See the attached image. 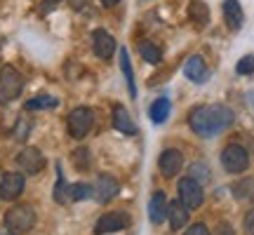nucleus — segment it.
I'll list each match as a JSON object with an SVG mask.
<instances>
[{"label": "nucleus", "mask_w": 254, "mask_h": 235, "mask_svg": "<svg viewBox=\"0 0 254 235\" xmlns=\"http://www.w3.org/2000/svg\"><path fill=\"white\" fill-rule=\"evenodd\" d=\"M233 122H236V113L226 104H205V106H195L189 113L190 132L202 139H212L226 132Z\"/></svg>", "instance_id": "obj_1"}, {"label": "nucleus", "mask_w": 254, "mask_h": 235, "mask_svg": "<svg viewBox=\"0 0 254 235\" xmlns=\"http://www.w3.org/2000/svg\"><path fill=\"white\" fill-rule=\"evenodd\" d=\"M2 224H5V231H9L12 235H24L36 226V212L31 205H14L5 212Z\"/></svg>", "instance_id": "obj_2"}, {"label": "nucleus", "mask_w": 254, "mask_h": 235, "mask_svg": "<svg viewBox=\"0 0 254 235\" xmlns=\"http://www.w3.org/2000/svg\"><path fill=\"white\" fill-rule=\"evenodd\" d=\"M221 167L228 174H243L250 167V151L240 144H228L221 151Z\"/></svg>", "instance_id": "obj_3"}, {"label": "nucleus", "mask_w": 254, "mask_h": 235, "mask_svg": "<svg viewBox=\"0 0 254 235\" xmlns=\"http://www.w3.org/2000/svg\"><path fill=\"white\" fill-rule=\"evenodd\" d=\"M92 125H94V111L87 109V106H78V109H73L66 118V129H68V134L73 139H85V136L90 134Z\"/></svg>", "instance_id": "obj_4"}, {"label": "nucleus", "mask_w": 254, "mask_h": 235, "mask_svg": "<svg viewBox=\"0 0 254 235\" xmlns=\"http://www.w3.org/2000/svg\"><path fill=\"white\" fill-rule=\"evenodd\" d=\"M21 92H24V75L14 66L5 63L0 68V99H5V101L19 99Z\"/></svg>", "instance_id": "obj_5"}, {"label": "nucleus", "mask_w": 254, "mask_h": 235, "mask_svg": "<svg viewBox=\"0 0 254 235\" xmlns=\"http://www.w3.org/2000/svg\"><path fill=\"white\" fill-rule=\"evenodd\" d=\"M177 193H179V202H182L186 209H198L202 202H205V190L198 181H193L190 176H184L179 183H177Z\"/></svg>", "instance_id": "obj_6"}, {"label": "nucleus", "mask_w": 254, "mask_h": 235, "mask_svg": "<svg viewBox=\"0 0 254 235\" xmlns=\"http://www.w3.org/2000/svg\"><path fill=\"white\" fill-rule=\"evenodd\" d=\"M127 226H129V217H127V212L116 209V212H106V214H101V217L97 219V224H94V233L97 235H113V233L125 231Z\"/></svg>", "instance_id": "obj_7"}, {"label": "nucleus", "mask_w": 254, "mask_h": 235, "mask_svg": "<svg viewBox=\"0 0 254 235\" xmlns=\"http://www.w3.org/2000/svg\"><path fill=\"white\" fill-rule=\"evenodd\" d=\"M26 188V179L19 172H5L0 176V200L5 202H14V200L24 193Z\"/></svg>", "instance_id": "obj_8"}, {"label": "nucleus", "mask_w": 254, "mask_h": 235, "mask_svg": "<svg viewBox=\"0 0 254 235\" xmlns=\"http://www.w3.org/2000/svg\"><path fill=\"white\" fill-rule=\"evenodd\" d=\"M116 38L111 36L106 28H97V31H92V50H94V55L104 59V61H109L111 57L116 55Z\"/></svg>", "instance_id": "obj_9"}, {"label": "nucleus", "mask_w": 254, "mask_h": 235, "mask_svg": "<svg viewBox=\"0 0 254 235\" xmlns=\"http://www.w3.org/2000/svg\"><path fill=\"white\" fill-rule=\"evenodd\" d=\"M92 190H94V200L101 202V205H106V202H111L120 193V183L111 174H99L97 181H94V186H92Z\"/></svg>", "instance_id": "obj_10"}, {"label": "nucleus", "mask_w": 254, "mask_h": 235, "mask_svg": "<svg viewBox=\"0 0 254 235\" xmlns=\"http://www.w3.org/2000/svg\"><path fill=\"white\" fill-rule=\"evenodd\" d=\"M17 165L24 174H38L43 172V167H45V155L40 153L38 148H33V146H26L17 155Z\"/></svg>", "instance_id": "obj_11"}, {"label": "nucleus", "mask_w": 254, "mask_h": 235, "mask_svg": "<svg viewBox=\"0 0 254 235\" xmlns=\"http://www.w3.org/2000/svg\"><path fill=\"white\" fill-rule=\"evenodd\" d=\"M184 167V153L179 148H165L158 158V170L163 176H177Z\"/></svg>", "instance_id": "obj_12"}, {"label": "nucleus", "mask_w": 254, "mask_h": 235, "mask_svg": "<svg viewBox=\"0 0 254 235\" xmlns=\"http://www.w3.org/2000/svg\"><path fill=\"white\" fill-rule=\"evenodd\" d=\"M221 12H224V21L231 31H240L243 24H245V12H243V5L240 0H224L221 2Z\"/></svg>", "instance_id": "obj_13"}, {"label": "nucleus", "mask_w": 254, "mask_h": 235, "mask_svg": "<svg viewBox=\"0 0 254 235\" xmlns=\"http://www.w3.org/2000/svg\"><path fill=\"white\" fill-rule=\"evenodd\" d=\"M184 75H186L190 82H195V85L207 82L209 80V68H207V63H205V59L198 55L190 57L189 61L184 63Z\"/></svg>", "instance_id": "obj_14"}, {"label": "nucleus", "mask_w": 254, "mask_h": 235, "mask_svg": "<svg viewBox=\"0 0 254 235\" xmlns=\"http://www.w3.org/2000/svg\"><path fill=\"white\" fill-rule=\"evenodd\" d=\"M167 207H170V202H167L165 190H155L151 200H148V219H151V224L160 226L167 219Z\"/></svg>", "instance_id": "obj_15"}, {"label": "nucleus", "mask_w": 254, "mask_h": 235, "mask_svg": "<svg viewBox=\"0 0 254 235\" xmlns=\"http://www.w3.org/2000/svg\"><path fill=\"white\" fill-rule=\"evenodd\" d=\"M113 127L118 129L120 134H125V136H134L136 132H139L136 122L132 120L129 111H127L123 104H116V106H113Z\"/></svg>", "instance_id": "obj_16"}, {"label": "nucleus", "mask_w": 254, "mask_h": 235, "mask_svg": "<svg viewBox=\"0 0 254 235\" xmlns=\"http://www.w3.org/2000/svg\"><path fill=\"white\" fill-rule=\"evenodd\" d=\"M167 219H170L172 231H182V228L189 226V209L184 207L179 200H174V202H170V207H167Z\"/></svg>", "instance_id": "obj_17"}, {"label": "nucleus", "mask_w": 254, "mask_h": 235, "mask_svg": "<svg viewBox=\"0 0 254 235\" xmlns=\"http://www.w3.org/2000/svg\"><path fill=\"white\" fill-rule=\"evenodd\" d=\"M120 71L125 75V82H127V90H129V97L136 99V82H134V71H132V61H129V52L127 47H120Z\"/></svg>", "instance_id": "obj_18"}, {"label": "nucleus", "mask_w": 254, "mask_h": 235, "mask_svg": "<svg viewBox=\"0 0 254 235\" xmlns=\"http://www.w3.org/2000/svg\"><path fill=\"white\" fill-rule=\"evenodd\" d=\"M189 19L195 24V26L205 28L209 24V7L202 2V0H190L189 2Z\"/></svg>", "instance_id": "obj_19"}, {"label": "nucleus", "mask_w": 254, "mask_h": 235, "mask_svg": "<svg viewBox=\"0 0 254 235\" xmlns=\"http://www.w3.org/2000/svg\"><path fill=\"white\" fill-rule=\"evenodd\" d=\"M170 111H172V104H170V99L160 97V99H155L153 104H151V109H148V118L153 120L155 125H163L165 120L170 118Z\"/></svg>", "instance_id": "obj_20"}, {"label": "nucleus", "mask_w": 254, "mask_h": 235, "mask_svg": "<svg viewBox=\"0 0 254 235\" xmlns=\"http://www.w3.org/2000/svg\"><path fill=\"white\" fill-rule=\"evenodd\" d=\"M57 106H59V99L50 97V94H38V97H33V99H28L24 104L26 111H50V109H57Z\"/></svg>", "instance_id": "obj_21"}, {"label": "nucleus", "mask_w": 254, "mask_h": 235, "mask_svg": "<svg viewBox=\"0 0 254 235\" xmlns=\"http://www.w3.org/2000/svg\"><path fill=\"white\" fill-rule=\"evenodd\" d=\"M94 198V190L90 183L78 181V183H68V202H80V200Z\"/></svg>", "instance_id": "obj_22"}, {"label": "nucleus", "mask_w": 254, "mask_h": 235, "mask_svg": "<svg viewBox=\"0 0 254 235\" xmlns=\"http://www.w3.org/2000/svg\"><path fill=\"white\" fill-rule=\"evenodd\" d=\"M139 55L148 63H160V59H163L160 47L155 45V43H151V40H141V43H139Z\"/></svg>", "instance_id": "obj_23"}, {"label": "nucleus", "mask_w": 254, "mask_h": 235, "mask_svg": "<svg viewBox=\"0 0 254 235\" xmlns=\"http://www.w3.org/2000/svg\"><path fill=\"white\" fill-rule=\"evenodd\" d=\"M55 202L57 205H66L68 202V183L64 179L62 163H57V186H55Z\"/></svg>", "instance_id": "obj_24"}, {"label": "nucleus", "mask_w": 254, "mask_h": 235, "mask_svg": "<svg viewBox=\"0 0 254 235\" xmlns=\"http://www.w3.org/2000/svg\"><path fill=\"white\" fill-rule=\"evenodd\" d=\"M233 195H236V200H240V202H250V200H254V179L238 181L236 186H233Z\"/></svg>", "instance_id": "obj_25"}, {"label": "nucleus", "mask_w": 254, "mask_h": 235, "mask_svg": "<svg viewBox=\"0 0 254 235\" xmlns=\"http://www.w3.org/2000/svg\"><path fill=\"white\" fill-rule=\"evenodd\" d=\"M31 129H33V122H31V118L21 116V118L17 120L14 129H12V136H14L17 141H26L28 134H31Z\"/></svg>", "instance_id": "obj_26"}, {"label": "nucleus", "mask_w": 254, "mask_h": 235, "mask_svg": "<svg viewBox=\"0 0 254 235\" xmlns=\"http://www.w3.org/2000/svg\"><path fill=\"white\" fill-rule=\"evenodd\" d=\"M190 179L198 181L200 186H202V183H207L209 181V167L205 163H195L193 167H190Z\"/></svg>", "instance_id": "obj_27"}, {"label": "nucleus", "mask_w": 254, "mask_h": 235, "mask_svg": "<svg viewBox=\"0 0 254 235\" xmlns=\"http://www.w3.org/2000/svg\"><path fill=\"white\" fill-rule=\"evenodd\" d=\"M92 163V158H90V151L87 148H75L73 151V165L78 167V170H87Z\"/></svg>", "instance_id": "obj_28"}, {"label": "nucleus", "mask_w": 254, "mask_h": 235, "mask_svg": "<svg viewBox=\"0 0 254 235\" xmlns=\"http://www.w3.org/2000/svg\"><path fill=\"white\" fill-rule=\"evenodd\" d=\"M236 73L238 75H252L254 73V55L243 57V59L236 63Z\"/></svg>", "instance_id": "obj_29"}, {"label": "nucleus", "mask_w": 254, "mask_h": 235, "mask_svg": "<svg viewBox=\"0 0 254 235\" xmlns=\"http://www.w3.org/2000/svg\"><path fill=\"white\" fill-rule=\"evenodd\" d=\"M243 231H245V235H254V209H250L243 219Z\"/></svg>", "instance_id": "obj_30"}, {"label": "nucleus", "mask_w": 254, "mask_h": 235, "mask_svg": "<svg viewBox=\"0 0 254 235\" xmlns=\"http://www.w3.org/2000/svg\"><path fill=\"white\" fill-rule=\"evenodd\" d=\"M184 235H209V228L205 224H193Z\"/></svg>", "instance_id": "obj_31"}, {"label": "nucleus", "mask_w": 254, "mask_h": 235, "mask_svg": "<svg viewBox=\"0 0 254 235\" xmlns=\"http://www.w3.org/2000/svg\"><path fill=\"white\" fill-rule=\"evenodd\" d=\"M217 235H236V231H233V226L228 221H221L217 226Z\"/></svg>", "instance_id": "obj_32"}, {"label": "nucleus", "mask_w": 254, "mask_h": 235, "mask_svg": "<svg viewBox=\"0 0 254 235\" xmlns=\"http://www.w3.org/2000/svg\"><path fill=\"white\" fill-rule=\"evenodd\" d=\"M68 5H73L75 9H80L82 5H85V0H68Z\"/></svg>", "instance_id": "obj_33"}, {"label": "nucleus", "mask_w": 254, "mask_h": 235, "mask_svg": "<svg viewBox=\"0 0 254 235\" xmlns=\"http://www.w3.org/2000/svg\"><path fill=\"white\" fill-rule=\"evenodd\" d=\"M101 5H106V7H113V5H118L120 0H99Z\"/></svg>", "instance_id": "obj_34"}, {"label": "nucleus", "mask_w": 254, "mask_h": 235, "mask_svg": "<svg viewBox=\"0 0 254 235\" xmlns=\"http://www.w3.org/2000/svg\"><path fill=\"white\" fill-rule=\"evenodd\" d=\"M55 2H57V0H45V7H43V12H47V9H52V7H55Z\"/></svg>", "instance_id": "obj_35"}, {"label": "nucleus", "mask_w": 254, "mask_h": 235, "mask_svg": "<svg viewBox=\"0 0 254 235\" xmlns=\"http://www.w3.org/2000/svg\"><path fill=\"white\" fill-rule=\"evenodd\" d=\"M0 235H12V233H9V231H5V228H2V231H0Z\"/></svg>", "instance_id": "obj_36"}]
</instances>
